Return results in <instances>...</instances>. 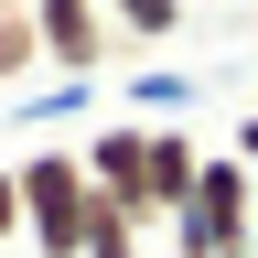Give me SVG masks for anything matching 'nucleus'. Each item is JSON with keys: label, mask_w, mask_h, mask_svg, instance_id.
<instances>
[{"label": "nucleus", "mask_w": 258, "mask_h": 258, "mask_svg": "<svg viewBox=\"0 0 258 258\" xmlns=\"http://www.w3.org/2000/svg\"><path fill=\"white\" fill-rule=\"evenodd\" d=\"M97 258H151V247H140V237H118V247H97Z\"/></svg>", "instance_id": "9d476101"}, {"label": "nucleus", "mask_w": 258, "mask_h": 258, "mask_svg": "<svg viewBox=\"0 0 258 258\" xmlns=\"http://www.w3.org/2000/svg\"><path fill=\"white\" fill-rule=\"evenodd\" d=\"M247 247H258V183H247L237 151H215L194 205L172 215V258H247Z\"/></svg>", "instance_id": "f03ea898"}, {"label": "nucleus", "mask_w": 258, "mask_h": 258, "mask_svg": "<svg viewBox=\"0 0 258 258\" xmlns=\"http://www.w3.org/2000/svg\"><path fill=\"white\" fill-rule=\"evenodd\" d=\"M205 140L194 129H172V118H151V226H172L183 205H194V183H205Z\"/></svg>", "instance_id": "39448f33"}, {"label": "nucleus", "mask_w": 258, "mask_h": 258, "mask_svg": "<svg viewBox=\"0 0 258 258\" xmlns=\"http://www.w3.org/2000/svg\"><path fill=\"white\" fill-rule=\"evenodd\" d=\"M76 161H86V183L108 194L118 215H140V237H151V118H108V129H86Z\"/></svg>", "instance_id": "7ed1b4c3"}, {"label": "nucleus", "mask_w": 258, "mask_h": 258, "mask_svg": "<svg viewBox=\"0 0 258 258\" xmlns=\"http://www.w3.org/2000/svg\"><path fill=\"white\" fill-rule=\"evenodd\" d=\"M237 161L258 172V97H247V118H237Z\"/></svg>", "instance_id": "1a4fd4ad"}, {"label": "nucleus", "mask_w": 258, "mask_h": 258, "mask_svg": "<svg viewBox=\"0 0 258 258\" xmlns=\"http://www.w3.org/2000/svg\"><path fill=\"white\" fill-rule=\"evenodd\" d=\"M0 11H32V0H0Z\"/></svg>", "instance_id": "9b49d317"}, {"label": "nucleus", "mask_w": 258, "mask_h": 258, "mask_svg": "<svg viewBox=\"0 0 258 258\" xmlns=\"http://www.w3.org/2000/svg\"><path fill=\"white\" fill-rule=\"evenodd\" d=\"M32 32H43V64L64 86H86L97 64L118 54V22H108V0H32Z\"/></svg>", "instance_id": "20e7f679"}, {"label": "nucleus", "mask_w": 258, "mask_h": 258, "mask_svg": "<svg viewBox=\"0 0 258 258\" xmlns=\"http://www.w3.org/2000/svg\"><path fill=\"white\" fill-rule=\"evenodd\" d=\"M108 22H118V43H172L183 0H108Z\"/></svg>", "instance_id": "423d86ee"}, {"label": "nucleus", "mask_w": 258, "mask_h": 258, "mask_svg": "<svg viewBox=\"0 0 258 258\" xmlns=\"http://www.w3.org/2000/svg\"><path fill=\"white\" fill-rule=\"evenodd\" d=\"M11 237H22V172L0 161V247H11Z\"/></svg>", "instance_id": "6e6552de"}, {"label": "nucleus", "mask_w": 258, "mask_h": 258, "mask_svg": "<svg viewBox=\"0 0 258 258\" xmlns=\"http://www.w3.org/2000/svg\"><path fill=\"white\" fill-rule=\"evenodd\" d=\"M11 172H22V237H32V258H97V247L140 237V215H118L86 183L76 151H22Z\"/></svg>", "instance_id": "f257e3e1"}, {"label": "nucleus", "mask_w": 258, "mask_h": 258, "mask_svg": "<svg viewBox=\"0 0 258 258\" xmlns=\"http://www.w3.org/2000/svg\"><path fill=\"white\" fill-rule=\"evenodd\" d=\"M43 64V32H32V11H0V86L11 76H32Z\"/></svg>", "instance_id": "0eeeda50"}]
</instances>
